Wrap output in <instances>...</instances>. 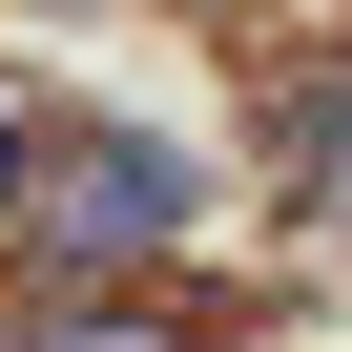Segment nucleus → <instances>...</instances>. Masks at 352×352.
I'll list each match as a JSON object with an SVG mask.
<instances>
[{"instance_id": "1", "label": "nucleus", "mask_w": 352, "mask_h": 352, "mask_svg": "<svg viewBox=\"0 0 352 352\" xmlns=\"http://www.w3.org/2000/svg\"><path fill=\"white\" fill-rule=\"evenodd\" d=\"M21 208H42V249H63V270H145L166 228H187V166H166L145 124H83V145H42V166H21Z\"/></svg>"}, {"instance_id": "2", "label": "nucleus", "mask_w": 352, "mask_h": 352, "mask_svg": "<svg viewBox=\"0 0 352 352\" xmlns=\"http://www.w3.org/2000/svg\"><path fill=\"white\" fill-rule=\"evenodd\" d=\"M290 166H311V208H331V228H352V63H331V83H311V104H290Z\"/></svg>"}, {"instance_id": "3", "label": "nucleus", "mask_w": 352, "mask_h": 352, "mask_svg": "<svg viewBox=\"0 0 352 352\" xmlns=\"http://www.w3.org/2000/svg\"><path fill=\"white\" fill-rule=\"evenodd\" d=\"M42 352H166V331H42Z\"/></svg>"}, {"instance_id": "4", "label": "nucleus", "mask_w": 352, "mask_h": 352, "mask_svg": "<svg viewBox=\"0 0 352 352\" xmlns=\"http://www.w3.org/2000/svg\"><path fill=\"white\" fill-rule=\"evenodd\" d=\"M21 166H42V145H21V124H0V208H21Z\"/></svg>"}]
</instances>
